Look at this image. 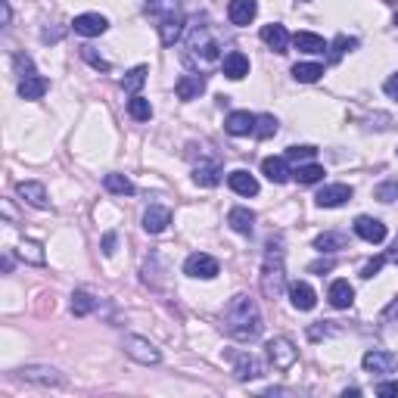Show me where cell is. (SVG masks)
Listing matches in <instances>:
<instances>
[{"instance_id":"cell-1","label":"cell","mask_w":398,"mask_h":398,"mask_svg":"<svg viewBox=\"0 0 398 398\" xmlns=\"http://www.w3.org/2000/svg\"><path fill=\"white\" fill-rule=\"evenodd\" d=\"M262 311L249 296H234L224 308V330L240 343H252L262 336Z\"/></svg>"},{"instance_id":"cell-2","label":"cell","mask_w":398,"mask_h":398,"mask_svg":"<svg viewBox=\"0 0 398 398\" xmlns=\"http://www.w3.org/2000/svg\"><path fill=\"white\" fill-rule=\"evenodd\" d=\"M262 293L264 299H280V293L286 290V268H284V243L280 236L268 243V252H264L262 262Z\"/></svg>"},{"instance_id":"cell-3","label":"cell","mask_w":398,"mask_h":398,"mask_svg":"<svg viewBox=\"0 0 398 398\" xmlns=\"http://www.w3.org/2000/svg\"><path fill=\"white\" fill-rule=\"evenodd\" d=\"M218 56H221V44H218V38L212 34V28L193 25V32H190V38H187V62L206 69V66H212V62H218Z\"/></svg>"},{"instance_id":"cell-4","label":"cell","mask_w":398,"mask_h":398,"mask_svg":"<svg viewBox=\"0 0 398 398\" xmlns=\"http://www.w3.org/2000/svg\"><path fill=\"white\" fill-rule=\"evenodd\" d=\"M122 349H125V355H128V358H134L137 364H159V361H162V351L156 349L149 339H143V336H125Z\"/></svg>"},{"instance_id":"cell-5","label":"cell","mask_w":398,"mask_h":398,"mask_svg":"<svg viewBox=\"0 0 398 398\" xmlns=\"http://www.w3.org/2000/svg\"><path fill=\"white\" fill-rule=\"evenodd\" d=\"M268 358H271V364H274L277 371H290V367L299 361V349L286 336H274L268 343Z\"/></svg>"},{"instance_id":"cell-6","label":"cell","mask_w":398,"mask_h":398,"mask_svg":"<svg viewBox=\"0 0 398 398\" xmlns=\"http://www.w3.org/2000/svg\"><path fill=\"white\" fill-rule=\"evenodd\" d=\"M361 367H364L367 373H377V377H386V373H395L398 371V355L395 351H364V358H361Z\"/></svg>"},{"instance_id":"cell-7","label":"cell","mask_w":398,"mask_h":398,"mask_svg":"<svg viewBox=\"0 0 398 398\" xmlns=\"http://www.w3.org/2000/svg\"><path fill=\"white\" fill-rule=\"evenodd\" d=\"M218 258H212L209 252H193V256L184 262V274L187 277H199V280H212L218 274Z\"/></svg>"},{"instance_id":"cell-8","label":"cell","mask_w":398,"mask_h":398,"mask_svg":"<svg viewBox=\"0 0 398 398\" xmlns=\"http://www.w3.org/2000/svg\"><path fill=\"white\" fill-rule=\"evenodd\" d=\"M19 377L25 383H34V386H62L66 377H62L56 367H47V364H25L19 371Z\"/></svg>"},{"instance_id":"cell-9","label":"cell","mask_w":398,"mask_h":398,"mask_svg":"<svg viewBox=\"0 0 398 398\" xmlns=\"http://www.w3.org/2000/svg\"><path fill=\"white\" fill-rule=\"evenodd\" d=\"M16 193H19L22 203L34 206V209H50L47 187H44L41 181H19V184H16Z\"/></svg>"},{"instance_id":"cell-10","label":"cell","mask_w":398,"mask_h":398,"mask_svg":"<svg viewBox=\"0 0 398 398\" xmlns=\"http://www.w3.org/2000/svg\"><path fill=\"white\" fill-rule=\"evenodd\" d=\"M349 199H351L349 184H327V187L314 196V203L321 206V209H339V206H345Z\"/></svg>"},{"instance_id":"cell-11","label":"cell","mask_w":398,"mask_h":398,"mask_svg":"<svg viewBox=\"0 0 398 398\" xmlns=\"http://www.w3.org/2000/svg\"><path fill=\"white\" fill-rule=\"evenodd\" d=\"M355 234L364 240V243H383L386 240V224L380 221V218H371V215H361L355 218Z\"/></svg>"},{"instance_id":"cell-12","label":"cell","mask_w":398,"mask_h":398,"mask_svg":"<svg viewBox=\"0 0 398 398\" xmlns=\"http://www.w3.org/2000/svg\"><path fill=\"white\" fill-rule=\"evenodd\" d=\"M258 16V3L256 0H230L227 3V19L234 22L236 28H246L252 19Z\"/></svg>"},{"instance_id":"cell-13","label":"cell","mask_w":398,"mask_h":398,"mask_svg":"<svg viewBox=\"0 0 398 398\" xmlns=\"http://www.w3.org/2000/svg\"><path fill=\"white\" fill-rule=\"evenodd\" d=\"M72 28L78 34H84V38H97V34H103L109 28V22H106V16H100V13H82V16H75Z\"/></svg>"},{"instance_id":"cell-14","label":"cell","mask_w":398,"mask_h":398,"mask_svg":"<svg viewBox=\"0 0 398 398\" xmlns=\"http://www.w3.org/2000/svg\"><path fill=\"white\" fill-rule=\"evenodd\" d=\"M234 373L236 380H258L262 377V364H258V358L249 355V351H236L234 355Z\"/></svg>"},{"instance_id":"cell-15","label":"cell","mask_w":398,"mask_h":398,"mask_svg":"<svg viewBox=\"0 0 398 398\" xmlns=\"http://www.w3.org/2000/svg\"><path fill=\"white\" fill-rule=\"evenodd\" d=\"M206 90V78L203 75H181L177 78V84H175V94H177V100H199V94Z\"/></svg>"},{"instance_id":"cell-16","label":"cell","mask_w":398,"mask_h":398,"mask_svg":"<svg viewBox=\"0 0 398 398\" xmlns=\"http://www.w3.org/2000/svg\"><path fill=\"white\" fill-rule=\"evenodd\" d=\"M252 128H256V115L246 112V109H236V112L227 115V122H224V131L234 137H246L252 134Z\"/></svg>"},{"instance_id":"cell-17","label":"cell","mask_w":398,"mask_h":398,"mask_svg":"<svg viewBox=\"0 0 398 398\" xmlns=\"http://www.w3.org/2000/svg\"><path fill=\"white\" fill-rule=\"evenodd\" d=\"M221 69H224V75H227L230 82H240V78L249 75V56L240 53V50H230V53L221 60Z\"/></svg>"},{"instance_id":"cell-18","label":"cell","mask_w":398,"mask_h":398,"mask_svg":"<svg viewBox=\"0 0 398 398\" xmlns=\"http://www.w3.org/2000/svg\"><path fill=\"white\" fill-rule=\"evenodd\" d=\"M181 32H184V16L181 13H175V10H171L169 16H162V19H159V38H162L165 47H171V44L181 38Z\"/></svg>"},{"instance_id":"cell-19","label":"cell","mask_w":398,"mask_h":398,"mask_svg":"<svg viewBox=\"0 0 398 398\" xmlns=\"http://www.w3.org/2000/svg\"><path fill=\"white\" fill-rule=\"evenodd\" d=\"M169 224H171V212L165 209V206H149V209L143 212V230H147V234H162Z\"/></svg>"},{"instance_id":"cell-20","label":"cell","mask_w":398,"mask_h":398,"mask_svg":"<svg viewBox=\"0 0 398 398\" xmlns=\"http://www.w3.org/2000/svg\"><path fill=\"white\" fill-rule=\"evenodd\" d=\"M262 175L268 177L271 184H286L293 177L290 165H286V159H280V156H268L262 162Z\"/></svg>"},{"instance_id":"cell-21","label":"cell","mask_w":398,"mask_h":398,"mask_svg":"<svg viewBox=\"0 0 398 398\" xmlns=\"http://www.w3.org/2000/svg\"><path fill=\"white\" fill-rule=\"evenodd\" d=\"M262 41L268 44L274 53H286V47H290V32H286L284 25H277V22H271V25L262 28Z\"/></svg>"},{"instance_id":"cell-22","label":"cell","mask_w":398,"mask_h":398,"mask_svg":"<svg viewBox=\"0 0 398 398\" xmlns=\"http://www.w3.org/2000/svg\"><path fill=\"white\" fill-rule=\"evenodd\" d=\"M290 302H293V308H299V311H311L317 305V296L305 280H296V284H290Z\"/></svg>"},{"instance_id":"cell-23","label":"cell","mask_w":398,"mask_h":398,"mask_svg":"<svg viewBox=\"0 0 398 398\" xmlns=\"http://www.w3.org/2000/svg\"><path fill=\"white\" fill-rule=\"evenodd\" d=\"M327 299H330L333 308H351V302H355V290H351L349 280H333L330 290H327Z\"/></svg>"},{"instance_id":"cell-24","label":"cell","mask_w":398,"mask_h":398,"mask_svg":"<svg viewBox=\"0 0 398 398\" xmlns=\"http://www.w3.org/2000/svg\"><path fill=\"white\" fill-rule=\"evenodd\" d=\"M227 184H230V190H234V193H240V196H256V193H258V181H256V177H252L246 169L230 171V175H227Z\"/></svg>"},{"instance_id":"cell-25","label":"cell","mask_w":398,"mask_h":398,"mask_svg":"<svg viewBox=\"0 0 398 398\" xmlns=\"http://www.w3.org/2000/svg\"><path fill=\"white\" fill-rule=\"evenodd\" d=\"M227 224H230V230L249 236L252 230H256V215H252L249 209H243V206H236V209L227 212Z\"/></svg>"},{"instance_id":"cell-26","label":"cell","mask_w":398,"mask_h":398,"mask_svg":"<svg viewBox=\"0 0 398 398\" xmlns=\"http://www.w3.org/2000/svg\"><path fill=\"white\" fill-rule=\"evenodd\" d=\"M293 44H296V50H302V53H311V56H317V53H324L330 44L321 38V34H314V32H299L296 38H293Z\"/></svg>"},{"instance_id":"cell-27","label":"cell","mask_w":398,"mask_h":398,"mask_svg":"<svg viewBox=\"0 0 398 398\" xmlns=\"http://www.w3.org/2000/svg\"><path fill=\"white\" fill-rule=\"evenodd\" d=\"M47 78H41V75H28V78H22L19 82V97L22 100H41L44 94H47Z\"/></svg>"},{"instance_id":"cell-28","label":"cell","mask_w":398,"mask_h":398,"mask_svg":"<svg viewBox=\"0 0 398 398\" xmlns=\"http://www.w3.org/2000/svg\"><path fill=\"white\" fill-rule=\"evenodd\" d=\"M349 246V236L343 234V230H327V234H321L314 240V249L317 252H339Z\"/></svg>"},{"instance_id":"cell-29","label":"cell","mask_w":398,"mask_h":398,"mask_svg":"<svg viewBox=\"0 0 398 398\" xmlns=\"http://www.w3.org/2000/svg\"><path fill=\"white\" fill-rule=\"evenodd\" d=\"M193 181L199 184V187H215V184L221 181V169H218V162H199L193 169Z\"/></svg>"},{"instance_id":"cell-30","label":"cell","mask_w":398,"mask_h":398,"mask_svg":"<svg viewBox=\"0 0 398 398\" xmlns=\"http://www.w3.org/2000/svg\"><path fill=\"white\" fill-rule=\"evenodd\" d=\"M16 256H19L22 262H28V264H44V262H47V256H44V246L34 243V240H22V243L16 246Z\"/></svg>"},{"instance_id":"cell-31","label":"cell","mask_w":398,"mask_h":398,"mask_svg":"<svg viewBox=\"0 0 398 398\" xmlns=\"http://www.w3.org/2000/svg\"><path fill=\"white\" fill-rule=\"evenodd\" d=\"M321 75H324V66H321V62H296V66H293V78H296L299 84H314Z\"/></svg>"},{"instance_id":"cell-32","label":"cell","mask_w":398,"mask_h":398,"mask_svg":"<svg viewBox=\"0 0 398 398\" xmlns=\"http://www.w3.org/2000/svg\"><path fill=\"white\" fill-rule=\"evenodd\" d=\"M94 308H97V299L90 296V293H84V290L72 293V314L75 317H88Z\"/></svg>"},{"instance_id":"cell-33","label":"cell","mask_w":398,"mask_h":398,"mask_svg":"<svg viewBox=\"0 0 398 398\" xmlns=\"http://www.w3.org/2000/svg\"><path fill=\"white\" fill-rule=\"evenodd\" d=\"M103 187H106L109 193H115V196H131V193H134V184H131V177H125V175H106V177H103Z\"/></svg>"},{"instance_id":"cell-34","label":"cell","mask_w":398,"mask_h":398,"mask_svg":"<svg viewBox=\"0 0 398 398\" xmlns=\"http://www.w3.org/2000/svg\"><path fill=\"white\" fill-rule=\"evenodd\" d=\"M128 112H131L134 122H149V119H153V106H149V100H143V97H137V94L128 100Z\"/></svg>"},{"instance_id":"cell-35","label":"cell","mask_w":398,"mask_h":398,"mask_svg":"<svg viewBox=\"0 0 398 398\" xmlns=\"http://www.w3.org/2000/svg\"><path fill=\"white\" fill-rule=\"evenodd\" d=\"M324 175H327V171L321 169V165H314V162L299 165V169L293 171V177H296L299 184H317V181H324Z\"/></svg>"},{"instance_id":"cell-36","label":"cell","mask_w":398,"mask_h":398,"mask_svg":"<svg viewBox=\"0 0 398 398\" xmlns=\"http://www.w3.org/2000/svg\"><path fill=\"white\" fill-rule=\"evenodd\" d=\"M147 66H137V69H131V72L128 75H125V78H122V88L125 90H128V94H137V90H140L143 88V84H147Z\"/></svg>"},{"instance_id":"cell-37","label":"cell","mask_w":398,"mask_h":398,"mask_svg":"<svg viewBox=\"0 0 398 398\" xmlns=\"http://www.w3.org/2000/svg\"><path fill=\"white\" fill-rule=\"evenodd\" d=\"M355 47H358L355 38H345V34H339L336 41H333L330 47H327V50H330V62H339L345 53H349V50H355Z\"/></svg>"},{"instance_id":"cell-38","label":"cell","mask_w":398,"mask_h":398,"mask_svg":"<svg viewBox=\"0 0 398 398\" xmlns=\"http://www.w3.org/2000/svg\"><path fill=\"white\" fill-rule=\"evenodd\" d=\"M252 134L262 137V140L274 137L277 134V119L274 115H256V128H252Z\"/></svg>"},{"instance_id":"cell-39","label":"cell","mask_w":398,"mask_h":398,"mask_svg":"<svg viewBox=\"0 0 398 398\" xmlns=\"http://www.w3.org/2000/svg\"><path fill=\"white\" fill-rule=\"evenodd\" d=\"M373 196H377L380 203H395V199H398V177H392V181H383L377 190H373Z\"/></svg>"},{"instance_id":"cell-40","label":"cell","mask_w":398,"mask_h":398,"mask_svg":"<svg viewBox=\"0 0 398 398\" xmlns=\"http://www.w3.org/2000/svg\"><path fill=\"white\" fill-rule=\"evenodd\" d=\"M314 156H317L314 147H290L286 149V159H290V162H299V165H302L305 159H314Z\"/></svg>"},{"instance_id":"cell-41","label":"cell","mask_w":398,"mask_h":398,"mask_svg":"<svg viewBox=\"0 0 398 398\" xmlns=\"http://www.w3.org/2000/svg\"><path fill=\"white\" fill-rule=\"evenodd\" d=\"M389 262V256H377V258H371V262L364 264V268H361V277H364V280H371V277H377L380 271H383V264Z\"/></svg>"},{"instance_id":"cell-42","label":"cell","mask_w":398,"mask_h":398,"mask_svg":"<svg viewBox=\"0 0 398 398\" xmlns=\"http://www.w3.org/2000/svg\"><path fill=\"white\" fill-rule=\"evenodd\" d=\"M82 56H84V60H88L94 69H100V72H109V69H112L106 60H103V56H97V53H94V47H82Z\"/></svg>"},{"instance_id":"cell-43","label":"cell","mask_w":398,"mask_h":398,"mask_svg":"<svg viewBox=\"0 0 398 398\" xmlns=\"http://www.w3.org/2000/svg\"><path fill=\"white\" fill-rule=\"evenodd\" d=\"M13 62H16V69H19L22 78H28V75H38V72H34V66H32V60H28L25 53H16Z\"/></svg>"},{"instance_id":"cell-44","label":"cell","mask_w":398,"mask_h":398,"mask_svg":"<svg viewBox=\"0 0 398 398\" xmlns=\"http://www.w3.org/2000/svg\"><path fill=\"white\" fill-rule=\"evenodd\" d=\"M377 395L380 398H395L398 395V383H380L377 386Z\"/></svg>"},{"instance_id":"cell-45","label":"cell","mask_w":398,"mask_h":398,"mask_svg":"<svg viewBox=\"0 0 398 398\" xmlns=\"http://www.w3.org/2000/svg\"><path fill=\"white\" fill-rule=\"evenodd\" d=\"M383 90H386V94L392 97V100H398V75H389V78H386Z\"/></svg>"},{"instance_id":"cell-46","label":"cell","mask_w":398,"mask_h":398,"mask_svg":"<svg viewBox=\"0 0 398 398\" xmlns=\"http://www.w3.org/2000/svg\"><path fill=\"white\" fill-rule=\"evenodd\" d=\"M115 243H119V234H106V236H103V252H106V256H112Z\"/></svg>"},{"instance_id":"cell-47","label":"cell","mask_w":398,"mask_h":398,"mask_svg":"<svg viewBox=\"0 0 398 398\" xmlns=\"http://www.w3.org/2000/svg\"><path fill=\"white\" fill-rule=\"evenodd\" d=\"M333 268V262L330 258H324V262H314V264H308V271L311 274H321V271H330Z\"/></svg>"},{"instance_id":"cell-48","label":"cell","mask_w":398,"mask_h":398,"mask_svg":"<svg viewBox=\"0 0 398 398\" xmlns=\"http://www.w3.org/2000/svg\"><path fill=\"white\" fill-rule=\"evenodd\" d=\"M389 262L398 264V236H395V243H392V249H389Z\"/></svg>"},{"instance_id":"cell-49","label":"cell","mask_w":398,"mask_h":398,"mask_svg":"<svg viewBox=\"0 0 398 398\" xmlns=\"http://www.w3.org/2000/svg\"><path fill=\"white\" fill-rule=\"evenodd\" d=\"M395 25H398V16H395Z\"/></svg>"}]
</instances>
